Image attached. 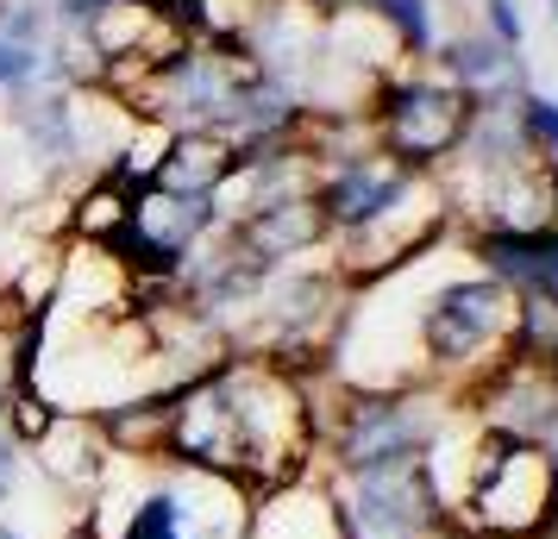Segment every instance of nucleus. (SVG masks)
I'll return each mask as SVG.
<instances>
[{
    "instance_id": "13",
    "label": "nucleus",
    "mask_w": 558,
    "mask_h": 539,
    "mask_svg": "<svg viewBox=\"0 0 558 539\" xmlns=\"http://www.w3.org/2000/svg\"><path fill=\"white\" fill-rule=\"evenodd\" d=\"M120 220H126V195L101 176H95V188H82L76 201H70V238L76 245H101Z\"/></svg>"
},
{
    "instance_id": "16",
    "label": "nucleus",
    "mask_w": 558,
    "mask_h": 539,
    "mask_svg": "<svg viewBox=\"0 0 558 539\" xmlns=\"http://www.w3.org/2000/svg\"><path fill=\"white\" fill-rule=\"evenodd\" d=\"M32 88H45V45H20L0 32V95L20 101Z\"/></svg>"
},
{
    "instance_id": "1",
    "label": "nucleus",
    "mask_w": 558,
    "mask_h": 539,
    "mask_svg": "<svg viewBox=\"0 0 558 539\" xmlns=\"http://www.w3.org/2000/svg\"><path fill=\"white\" fill-rule=\"evenodd\" d=\"M320 408V458L327 477H364V470H396V464L427 458V445L458 420V395L439 383L414 389H339L327 377Z\"/></svg>"
},
{
    "instance_id": "6",
    "label": "nucleus",
    "mask_w": 558,
    "mask_h": 539,
    "mask_svg": "<svg viewBox=\"0 0 558 539\" xmlns=\"http://www.w3.org/2000/svg\"><path fill=\"white\" fill-rule=\"evenodd\" d=\"M464 257L539 320H558V226H464Z\"/></svg>"
},
{
    "instance_id": "2",
    "label": "nucleus",
    "mask_w": 558,
    "mask_h": 539,
    "mask_svg": "<svg viewBox=\"0 0 558 539\" xmlns=\"http://www.w3.org/2000/svg\"><path fill=\"white\" fill-rule=\"evenodd\" d=\"M558 527V458L553 445H508L477 433V470L446 509V539H539Z\"/></svg>"
},
{
    "instance_id": "8",
    "label": "nucleus",
    "mask_w": 558,
    "mask_h": 539,
    "mask_svg": "<svg viewBox=\"0 0 558 539\" xmlns=\"http://www.w3.org/2000/svg\"><path fill=\"white\" fill-rule=\"evenodd\" d=\"M32 458H38V470L57 489H70V495L107 489V470H113V452H107L101 427L88 414H57L51 427H45V439L32 445Z\"/></svg>"
},
{
    "instance_id": "10",
    "label": "nucleus",
    "mask_w": 558,
    "mask_h": 539,
    "mask_svg": "<svg viewBox=\"0 0 558 539\" xmlns=\"http://www.w3.org/2000/svg\"><path fill=\"white\" fill-rule=\"evenodd\" d=\"M257 257H270V264H295L307 252H327V220H320V207L314 195H295V201H270L245 213V220H227Z\"/></svg>"
},
{
    "instance_id": "7",
    "label": "nucleus",
    "mask_w": 558,
    "mask_h": 539,
    "mask_svg": "<svg viewBox=\"0 0 558 539\" xmlns=\"http://www.w3.org/2000/svg\"><path fill=\"white\" fill-rule=\"evenodd\" d=\"M245 539H352V534H345V514H339L332 483L307 470L295 483L257 495L252 520H245Z\"/></svg>"
},
{
    "instance_id": "17",
    "label": "nucleus",
    "mask_w": 558,
    "mask_h": 539,
    "mask_svg": "<svg viewBox=\"0 0 558 539\" xmlns=\"http://www.w3.org/2000/svg\"><path fill=\"white\" fill-rule=\"evenodd\" d=\"M483 20H489V38L496 45H508V51H521V38H527V20H521V7L514 0H483Z\"/></svg>"
},
{
    "instance_id": "11",
    "label": "nucleus",
    "mask_w": 558,
    "mask_h": 539,
    "mask_svg": "<svg viewBox=\"0 0 558 539\" xmlns=\"http://www.w3.org/2000/svg\"><path fill=\"white\" fill-rule=\"evenodd\" d=\"M13 120L26 132L32 157L45 163V170H63V163H76L82 157V138H76V88H32L13 101Z\"/></svg>"
},
{
    "instance_id": "20",
    "label": "nucleus",
    "mask_w": 558,
    "mask_h": 539,
    "mask_svg": "<svg viewBox=\"0 0 558 539\" xmlns=\"http://www.w3.org/2000/svg\"><path fill=\"white\" fill-rule=\"evenodd\" d=\"M320 7H332V0H320Z\"/></svg>"
},
{
    "instance_id": "5",
    "label": "nucleus",
    "mask_w": 558,
    "mask_h": 539,
    "mask_svg": "<svg viewBox=\"0 0 558 539\" xmlns=\"http://www.w3.org/2000/svg\"><path fill=\"white\" fill-rule=\"evenodd\" d=\"M414 176H427V170H408L402 157L383 151V145H357V151L314 163V188L307 195H314L320 220H327V238H345V232H364L371 220H383L414 188Z\"/></svg>"
},
{
    "instance_id": "12",
    "label": "nucleus",
    "mask_w": 558,
    "mask_h": 539,
    "mask_svg": "<svg viewBox=\"0 0 558 539\" xmlns=\"http://www.w3.org/2000/svg\"><path fill=\"white\" fill-rule=\"evenodd\" d=\"M364 13H377V26L396 38V51L402 57H433L439 51V38H433V7L427 0H357Z\"/></svg>"
},
{
    "instance_id": "15",
    "label": "nucleus",
    "mask_w": 558,
    "mask_h": 539,
    "mask_svg": "<svg viewBox=\"0 0 558 539\" xmlns=\"http://www.w3.org/2000/svg\"><path fill=\"white\" fill-rule=\"evenodd\" d=\"M113 539H182V520H177V502H170V489H163V483L145 489V495L132 502L126 527H120Z\"/></svg>"
},
{
    "instance_id": "4",
    "label": "nucleus",
    "mask_w": 558,
    "mask_h": 539,
    "mask_svg": "<svg viewBox=\"0 0 558 539\" xmlns=\"http://www.w3.org/2000/svg\"><path fill=\"white\" fill-rule=\"evenodd\" d=\"M332 495H339V514H345L352 539H446V502H439L421 458L396 464V470L339 477Z\"/></svg>"
},
{
    "instance_id": "14",
    "label": "nucleus",
    "mask_w": 558,
    "mask_h": 539,
    "mask_svg": "<svg viewBox=\"0 0 558 539\" xmlns=\"http://www.w3.org/2000/svg\"><path fill=\"white\" fill-rule=\"evenodd\" d=\"M514 120H521V138H527V151L558 176V101H553V95H533V88H527V95L514 101Z\"/></svg>"
},
{
    "instance_id": "9",
    "label": "nucleus",
    "mask_w": 558,
    "mask_h": 539,
    "mask_svg": "<svg viewBox=\"0 0 558 539\" xmlns=\"http://www.w3.org/2000/svg\"><path fill=\"white\" fill-rule=\"evenodd\" d=\"M232 170H239V145H232V138H220V132H163V151H157L151 182L170 188V195L214 201Z\"/></svg>"
},
{
    "instance_id": "19",
    "label": "nucleus",
    "mask_w": 558,
    "mask_h": 539,
    "mask_svg": "<svg viewBox=\"0 0 558 539\" xmlns=\"http://www.w3.org/2000/svg\"><path fill=\"white\" fill-rule=\"evenodd\" d=\"M539 539H558V527H553V534H539Z\"/></svg>"
},
{
    "instance_id": "3",
    "label": "nucleus",
    "mask_w": 558,
    "mask_h": 539,
    "mask_svg": "<svg viewBox=\"0 0 558 539\" xmlns=\"http://www.w3.org/2000/svg\"><path fill=\"white\" fill-rule=\"evenodd\" d=\"M364 120H371L383 151H396L408 170L439 176L458 157L471 120H477V101L464 88H452L446 76H433V70H396L371 88Z\"/></svg>"
},
{
    "instance_id": "18",
    "label": "nucleus",
    "mask_w": 558,
    "mask_h": 539,
    "mask_svg": "<svg viewBox=\"0 0 558 539\" xmlns=\"http://www.w3.org/2000/svg\"><path fill=\"white\" fill-rule=\"evenodd\" d=\"M0 539H20V534H7V527H0Z\"/></svg>"
}]
</instances>
